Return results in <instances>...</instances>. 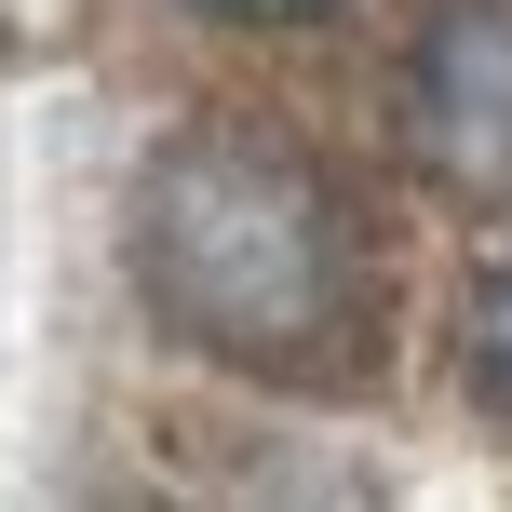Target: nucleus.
Wrapping results in <instances>:
<instances>
[{
	"label": "nucleus",
	"instance_id": "nucleus-1",
	"mask_svg": "<svg viewBox=\"0 0 512 512\" xmlns=\"http://www.w3.org/2000/svg\"><path fill=\"white\" fill-rule=\"evenodd\" d=\"M135 283L216 364H337L364 337V243L351 203L270 122H203L135 189Z\"/></svg>",
	"mask_w": 512,
	"mask_h": 512
},
{
	"label": "nucleus",
	"instance_id": "nucleus-2",
	"mask_svg": "<svg viewBox=\"0 0 512 512\" xmlns=\"http://www.w3.org/2000/svg\"><path fill=\"white\" fill-rule=\"evenodd\" d=\"M405 122H418V162L445 189L512 203V14L499 0H445L432 14V41L405 68Z\"/></svg>",
	"mask_w": 512,
	"mask_h": 512
},
{
	"label": "nucleus",
	"instance_id": "nucleus-3",
	"mask_svg": "<svg viewBox=\"0 0 512 512\" xmlns=\"http://www.w3.org/2000/svg\"><path fill=\"white\" fill-rule=\"evenodd\" d=\"M472 364L512 391V270H486V283H472Z\"/></svg>",
	"mask_w": 512,
	"mask_h": 512
},
{
	"label": "nucleus",
	"instance_id": "nucleus-4",
	"mask_svg": "<svg viewBox=\"0 0 512 512\" xmlns=\"http://www.w3.org/2000/svg\"><path fill=\"white\" fill-rule=\"evenodd\" d=\"M203 14H230V27H310V14H337V0H203Z\"/></svg>",
	"mask_w": 512,
	"mask_h": 512
}]
</instances>
